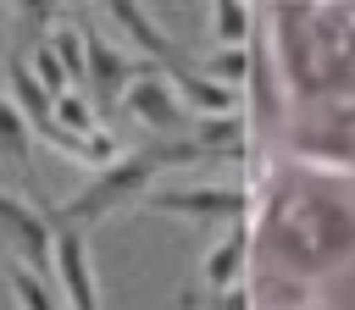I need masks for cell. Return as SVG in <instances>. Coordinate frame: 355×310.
<instances>
[{
  "instance_id": "1",
  "label": "cell",
  "mask_w": 355,
  "mask_h": 310,
  "mask_svg": "<svg viewBox=\"0 0 355 310\" xmlns=\"http://www.w3.org/2000/svg\"><path fill=\"white\" fill-rule=\"evenodd\" d=\"M255 249L266 271L316 288L355 260V205L333 188V177L288 161L261 183Z\"/></svg>"
},
{
  "instance_id": "2",
  "label": "cell",
  "mask_w": 355,
  "mask_h": 310,
  "mask_svg": "<svg viewBox=\"0 0 355 310\" xmlns=\"http://www.w3.org/2000/svg\"><path fill=\"white\" fill-rule=\"evenodd\" d=\"M272 44L288 111L355 100V6H272Z\"/></svg>"
},
{
  "instance_id": "3",
  "label": "cell",
  "mask_w": 355,
  "mask_h": 310,
  "mask_svg": "<svg viewBox=\"0 0 355 310\" xmlns=\"http://www.w3.org/2000/svg\"><path fill=\"white\" fill-rule=\"evenodd\" d=\"M288 161L322 177H355V100L338 105H305L283 122Z\"/></svg>"
},
{
  "instance_id": "4",
  "label": "cell",
  "mask_w": 355,
  "mask_h": 310,
  "mask_svg": "<svg viewBox=\"0 0 355 310\" xmlns=\"http://www.w3.org/2000/svg\"><path fill=\"white\" fill-rule=\"evenodd\" d=\"M244 304L250 310H327V299L311 282H294V277H277V271H261V282Z\"/></svg>"
}]
</instances>
